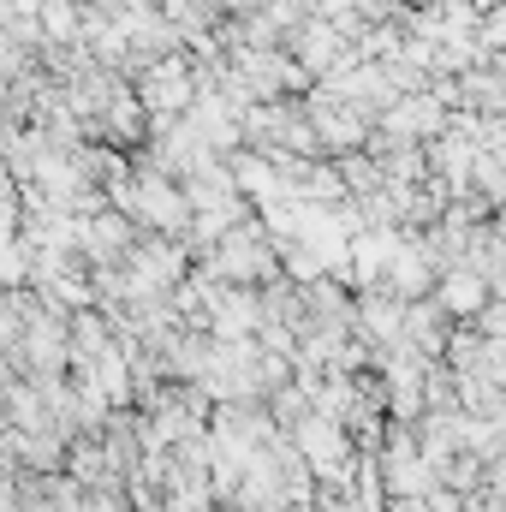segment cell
<instances>
[{
	"label": "cell",
	"instance_id": "obj_2",
	"mask_svg": "<svg viewBox=\"0 0 506 512\" xmlns=\"http://www.w3.org/2000/svg\"><path fill=\"white\" fill-rule=\"evenodd\" d=\"M36 18H48V36H78V6L72 0H36Z\"/></svg>",
	"mask_w": 506,
	"mask_h": 512
},
{
	"label": "cell",
	"instance_id": "obj_1",
	"mask_svg": "<svg viewBox=\"0 0 506 512\" xmlns=\"http://www.w3.org/2000/svg\"><path fill=\"white\" fill-rule=\"evenodd\" d=\"M483 292H489V286L477 280V268H459V274H447V280H441V304H447V310H459V316H471V310L483 304Z\"/></svg>",
	"mask_w": 506,
	"mask_h": 512
}]
</instances>
